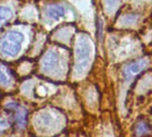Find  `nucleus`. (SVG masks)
I'll return each mask as SVG.
<instances>
[{
	"mask_svg": "<svg viewBox=\"0 0 152 137\" xmlns=\"http://www.w3.org/2000/svg\"><path fill=\"white\" fill-rule=\"evenodd\" d=\"M11 83V75L8 70L4 67H0V84L3 86H8Z\"/></svg>",
	"mask_w": 152,
	"mask_h": 137,
	"instance_id": "8",
	"label": "nucleus"
},
{
	"mask_svg": "<svg viewBox=\"0 0 152 137\" xmlns=\"http://www.w3.org/2000/svg\"><path fill=\"white\" fill-rule=\"evenodd\" d=\"M89 52H90V48L87 45L86 42H81L79 45V47L77 49V53H78V57H79V64L80 67H84L87 64V61L89 58Z\"/></svg>",
	"mask_w": 152,
	"mask_h": 137,
	"instance_id": "4",
	"label": "nucleus"
},
{
	"mask_svg": "<svg viewBox=\"0 0 152 137\" xmlns=\"http://www.w3.org/2000/svg\"><path fill=\"white\" fill-rule=\"evenodd\" d=\"M46 14L48 17L53 20H58L64 16L65 9L60 4H52L46 8Z\"/></svg>",
	"mask_w": 152,
	"mask_h": 137,
	"instance_id": "3",
	"label": "nucleus"
},
{
	"mask_svg": "<svg viewBox=\"0 0 152 137\" xmlns=\"http://www.w3.org/2000/svg\"><path fill=\"white\" fill-rule=\"evenodd\" d=\"M6 127H7V123L4 120H1L0 121V131H2L4 128H6Z\"/></svg>",
	"mask_w": 152,
	"mask_h": 137,
	"instance_id": "9",
	"label": "nucleus"
},
{
	"mask_svg": "<svg viewBox=\"0 0 152 137\" xmlns=\"http://www.w3.org/2000/svg\"><path fill=\"white\" fill-rule=\"evenodd\" d=\"M23 39V35L19 31L12 30L8 32L1 41L2 53L7 56H16L21 49Z\"/></svg>",
	"mask_w": 152,
	"mask_h": 137,
	"instance_id": "1",
	"label": "nucleus"
},
{
	"mask_svg": "<svg viewBox=\"0 0 152 137\" xmlns=\"http://www.w3.org/2000/svg\"><path fill=\"white\" fill-rule=\"evenodd\" d=\"M148 62L146 60H140L136 62H134L130 65H128L126 69H125V76L126 78H130L135 75H137L138 73H140L146 66H147Z\"/></svg>",
	"mask_w": 152,
	"mask_h": 137,
	"instance_id": "2",
	"label": "nucleus"
},
{
	"mask_svg": "<svg viewBox=\"0 0 152 137\" xmlns=\"http://www.w3.org/2000/svg\"><path fill=\"white\" fill-rule=\"evenodd\" d=\"M12 15V12L11 9L5 6H0V28L4 22H6L7 21L11 19Z\"/></svg>",
	"mask_w": 152,
	"mask_h": 137,
	"instance_id": "7",
	"label": "nucleus"
},
{
	"mask_svg": "<svg viewBox=\"0 0 152 137\" xmlns=\"http://www.w3.org/2000/svg\"><path fill=\"white\" fill-rule=\"evenodd\" d=\"M15 103H9L8 105L11 106L14 111H15V119L18 123V126L20 127H25L26 124V116H27V112L26 111H23L22 108L14 105Z\"/></svg>",
	"mask_w": 152,
	"mask_h": 137,
	"instance_id": "5",
	"label": "nucleus"
},
{
	"mask_svg": "<svg viewBox=\"0 0 152 137\" xmlns=\"http://www.w3.org/2000/svg\"><path fill=\"white\" fill-rule=\"evenodd\" d=\"M118 0H107V3L110 6H114Z\"/></svg>",
	"mask_w": 152,
	"mask_h": 137,
	"instance_id": "10",
	"label": "nucleus"
},
{
	"mask_svg": "<svg viewBox=\"0 0 152 137\" xmlns=\"http://www.w3.org/2000/svg\"><path fill=\"white\" fill-rule=\"evenodd\" d=\"M57 63V55L55 53L53 52H51L49 53L45 57V60H44V66L45 69L47 70H50V69H53L55 67Z\"/></svg>",
	"mask_w": 152,
	"mask_h": 137,
	"instance_id": "6",
	"label": "nucleus"
}]
</instances>
